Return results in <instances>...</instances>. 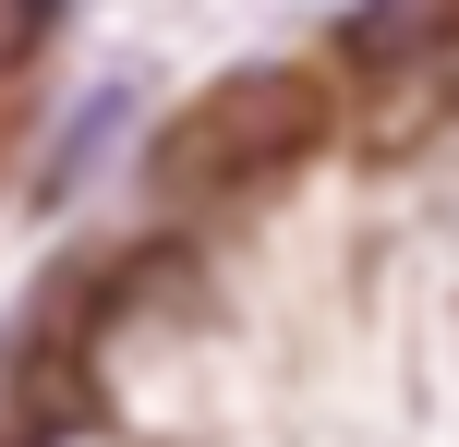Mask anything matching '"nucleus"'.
Instances as JSON below:
<instances>
[{"mask_svg": "<svg viewBox=\"0 0 459 447\" xmlns=\"http://www.w3.org/2000/svg\"><path fill=\"white\" fill-rule=\"evenodd\" d=\"M315 133H326L315 73H278V61L266 73H218V85H194L145 133L134 182H145V206H242V193L290 182L315 158Z\"/></svg>", "mask_w": 459, "mask_h": 447, "instance_id": "nucleus-1", "label": "nucleus"}, {"mask_svg": "<svg viewBox=\"0 0 459 447\" xmlns=\"http://www.w3.org/2000/svg\"><path fill=\"white\" fill-rule=\"evenodd\" d=\"M121 327V266H48L0 339V411L24 435H61L97 411V351Z\"/></svg>", "mask_w": 459, "mask_h": 447, "instance_id": "nucleus-2", "label": "nucleus"}, {"mask_svg": "<svg viewBox=\"0 0 459 447\" xmlns=\"http://www.w3.org/2000/svg\"><path fill=\"white\" fill-rule=\"evenodd\" d=\"M61 13L73 0H0V61H37V48L61 37Z\"/></svg>", "mask_w": 459, "mask_h": 447, "instance_id": "nucleus-4", "label": "nucleus"}, {"mask_svg": "<svg viewBox=\"0 0 459 447\" xmlns=\"http://www.w3.org/2000/svg\"><path fill=\"white\" fill-rule=\"evenodd\" d=\"M459 48V0H351L339 13V61L351 73H423Z\"/></svg>", "mask_w": 459, "mask_h": 447, "instance_id": "nucleus-3", "label": "nucleus"}]
</instances>
